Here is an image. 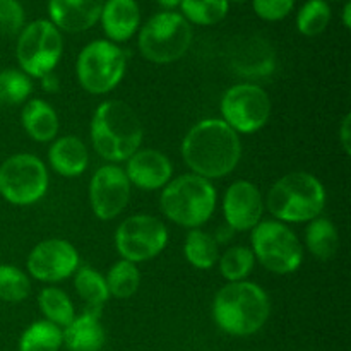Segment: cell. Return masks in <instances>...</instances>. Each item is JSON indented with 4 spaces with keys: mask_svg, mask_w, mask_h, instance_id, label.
Segmentation results:
<instances>
[{
    "mask_svg": "<svg viewBox=\"0 0 351 351\" xmlns=\"http://www.w3.org/2000/svg\"><path fill=\"white\" fill-rule=\"evenodd\" d=\"M242 156L240 136L221 119L195 123L182 141V158L192 173L215 180L232 173Z\"/></svg>",
    "mask_w": 351,
    "mask_h": 351,
    "instance_id": "obj_1",
    "label": "cell"
},
{
    "mask_svg": "<svg viewBox=\"0 0 351 351\" xmlns=\"http://www.w3.org/2000/svg\"><path fill=\"white\" fill-rule=\"evenodd\" d=\"M143 123L132 106L120 99H106L91 120L93 149L110 163L127 161L143 144Z\"/></svg>",
    "mask_w": 351,
    "mask_h": 351,
    "instance_id": "obj_2",
    "label": "cell"
},
{
    "mask_svg": "<svg viewBox=\"0 0 351 351\" xmlns=\"http://www.w3.org/2000/svg\"><path fill=\"white\" fill-rule=\"evenodd\" d=\"M271 304L266 291L250 281L228 283L216 293L213 317L218 328L232 336L256 335L269 319Z\"/></svg>",
    "mask_w": 351,
    "mask_h": 351,
    "instance_id": "obj_3",
    "label": "cell"
},
{
    "mask_svg": "<svg viewBox=\"0 0 351 351\" xmlns=\"http://www.w3.org/2000/svg\"><path fill=\"white\" fill-rule=\"evenodd\" d=\"M326 206V189L307 171L278 178L267 192L264 208L281 223H307L319 218Z\"/></svg>",
    "mask_w": 351,
    "mask_h": 351,
    "instance_id": "obj_4",
    "label": "cell"
},
{
    "mask_svg": "<svg viewBox=\"0 0 351 351\" xmlns=\"http://www.w3.org/2000/svg\"><path fill=\"white\" fill-rule=\"evenodd\" d=\"M216 199L218 195L211 180L185 173L165 185L160 204L170 221L194 230L209 221L216 209Z\"/></svg>",
    "mask_w": 351,
    "mask_h": 351,
    "instance_id": "obj_5",
    "label": "cell"
},
{
    "mask_svg": "<svg viewBox=\"0 0 351 351\" xmlns=\"http://www.w3.org/2000/svg\"><path fill=\"white\" fill-rule=\"evenodd\" d=\"M192 43L191 23L182 14L158 12L141 27L139 50L153 64H171L187 53Z\"/></svg>",
    "mask_w": 351,
    "mask_h": 351,
    "instance_id": "obj_6",
    "label": "cell"
},
{
    "mask_svg": "<svg viewBox=\"0 0 351 351\" xmlns=\"http://www.w3.org/2000/svg\"><path fill=\"white\" fill-rule=\"evenodd\" d=\"M125 51L108 40H96L86 45L75 64L79 82L91 95H105L115 89L125 75Z\"/></svg>",
    "mask_w": 351,
    "mask_h": 351,
    "instance_id": "obj_7",
    "label": "cell"
},
{
    "mask_svg": "<svg viewBox=\"0 0 351 351\" xmlns=\"http://www.w3.org/2000/svg\"><path fill=\"white\" fill-rule=\"evenodd\" d=\"M62 53V33L47 19L33 21L17 36V62L21 71L29 77L43 79L50 75L60 62Z\"/></svg>",
    "mask_w": 351,
    "mask_h": 351,
    "instance_id": "obj_8",
    "label": "cell"
},
{
    "mask_svg": "<svg viewBox=\"0 0 351 351\" xmlns=\"http://www.w3.org/2000/svg\"><path fill=\"white\" fill-rule=\"evenodd\" d=\"M250 242L256 259L274 274H290L300 267L304 249L298 237L285 223L269 219L250 230Z\"/></svg>",
    "mask_w": 351,
    "mask_h": 351,
    "instance_id": "obj_9",
    "label": "cell"
},
{
    "mask_svg": "<svg viewBox=\"0 0 351 351\" xmlns=\"http://www.w3.org/2000/svg\"><path fill=\"white\" fill-rule=\"evenodd\" d=\"M48 182L47 167L34 154H12L0 165V195L9 204H34L47 194Z\"/></svg>",
    "mask_w": 351,
    "mask_h": 351,
    "instance_id": "obj_10",
    "label": "cell"
},
{
    "mask_svg": "<svg viewBox=\"0 0 351 351\" xmlns=\"http://www.w3.org/2000/svg\"><path fill=\"white\" fill-rule=\"evenodd\" d=\"M223 122L237 134H252L263 129L271 117L269 95L252 82L235 84L221 98Z\"/></svg>",
    "mask_w": 351,
    "mask_h": 351,
    "instance_id": "obj_11",
    "label": "cell"
},
{
    "mask_svg": "<svg viewBox=\"0 0 351 351\" xmlns=\"http://www.w3.org/2000/svg\"><path fill=\"white\" fill-rule=\"evenodd\" d=\"M168 243V230L161 219L151 215H134L119 225L115 247L129 263L151 261L163 252Z\"/></svg>",
    "mask_w": 351,
    "mask_h": 351,
    "instance_id": "obj_12",
    "label": "cell"
},
{
    "mask_svg": "<svg viewBox=\"0 0 351 351\" xmlns=\"http://www.w3.org/2000/svg\"><path fill=\"white\" fill-rule=\"evenodd\" d=\"M130 185L123 168L105 165L95 171L89 184V201L93 213L103 221L117 218L130 201Z\"/></svg>",
    "mask_w": 351,
    "mask_h": 351,
    "instance_id": "obj_13",
    "label": "cell"
},
{
    "mask_svg": "<svg viewBox=\"0 0 351 351\" xmlns=\"http://www.w3.org/2000/svg\"><path fill=\"white\" fill-rule=\"evenodd\" d=\"M27 271L43 283H58L77 271L79 254L71 242L62 239L43 240L27 256Z\"/></svg>",
    "mask_w": 351,
    "mask_h": 351,
    "instance_id": "obj_14",
    "label": "cell"
},
{
    "mask_svg": "<svg viewBox=\"0 0 351 351\" xmlns=\"http://www.w3.org/2000/svg\"><path fill=\"white\" fill-rule=\"evenodd\" d=\"M264 199L259 187L249 180L233 182L223 197V215L235 232H250L261 223Z\"/></svg>",
    "mask_w": 351,
    "mask_h": 351,
    "instance_id": "obj_15",
    "label": "cell"
},
{
    "mask_svg": "<svg viewBox=\"0 0 351 351\" xmlns=\"http://www.w3.org/2000/svg\"><path fill=\"white\" fill-rule=\"evenodd\" d=\"M125 175L130 185L143 191H158L163 189L173 175V167L168 156L156 149H137L127 160Z\"/></svg>",
    "mask_w": 351,
    "mask_h": 351,
    "instance_id": "obj_16",
    "label": "cell"
},
{
    "mask_svg": "<svg viewBox=\"0 0 351 351\" xmlns=\"http://www.w3.org/2000/svg\"><path fill=\"white\" fill-rule=\"evenodd\" d=\"M103 5L105 0H50V23L58 31L82 33L98 23Z\"/></svg>",
    "mask_w": 351,
    "mask_h": 351,
    "instance_id": "obj_17",
    "label": "cell"
},
{
    "mask_svg": "<svg viewBox=\"0 0 351 351\" xmlns=\"http://www.w3.org/2000/svg\"><path fill=\"white\" fill-rule=\"evenodd\" d=\"M103 31L113 43L130 40L141 24V10L136 0H105L101 16Z\"/></svg>",
    "mask_w": 351,
    "mask_h": 351,
    "instance_id": "obj_18",
    "label": "cell"
},
{
    "mask_svg": "<svg viewBox=\"0 0 351 351\" xmlns=\"http://www.w3.org/2000/svg\"><path fill=\"white\" fill-rule=\"evenodd\" d=\"M48 161L50 167L62 177H77L88 168V147L75 136L58 137L48 151Z\"/></svg>",
    "mask_w": 351,
    "mask_h": 351,
    "instance_id": "obj_19",
    "label": "cell"
},
{
    "mask_svg": "<svg viewBox=\"0 0 351 351\" xmlns=\"http://www.w3.org/2000/svg\"><path fill=\"white\" fill-rule=\"evenodd\" d=\"M64 345L69 351H99L105 345V331L98 312L86 311L64 329Z\"/></svg>",
    "mask_w": 351,
    "mask_h": 351,
    "instance_id": "obj_20",
    "label": "cell"
},
{
    "mask_svg": "<svg viewBox=\"0 0 351 351\" xmlns=\"http://www.w3.org/2000/svg\"><path fill=\"white\" fill-rule=\"evenodd\" d=\"M21 122L27 136L36 143H50L58 134V115L45 99H31L21 113Z\"/></svg>",
    "mask_w": 351,
    "mask_h": 351,
    "instance_id": "obj_21",
    "label": "cell"
},
{
    "mask_svg": "<svg viewBox=\"0 0 351 351\" xmlns=\"http://www.w3.org/2000/svg\"><path fill=\"white\" fill-rule=\"evenodd\" d=\"M305 245L319 261H329L336 256L339 247L338 232L328 218H315L308 221L305 230Z\"/></svg>",
    "mask_w": 351,
    "mask_h": 351,
    "instance_id": "obj_22",
    "label": "cell"
},
{
    "mask_svg": "<svg viewBox=\"0 0 351 351\" xmlns=\"http://www.w3.org/2000/svg\"><path fill=\"white\" fill-rule=\"evenodd\" d=\"M184 254L189 264L197 269H211L219 259L218 242L208 232L194 228L185 237Z\"/></svg>",
    "mask_w": 351,
    "mask_h": 351,
    "instance_id": "obj_23",
    "label": "cell"
},
{
    "mask_svg": "<svg viewBox=\"0 0 351 351\" xmlns=\"http://www.w3.org/2000/svg\"><path fill=\"white\" fill-rule=\"evenodd\" d=\"M40 311L43 312L45 321L58 326V328H67L75 319V308L69 295L64 290L55 287H47L40 291L38 297Z\"/></svg>",
    "mask_w": 351,
    "mask_h": 351,
    "instance_id": "obj_24",
    "label": "cell"
},
{
    "mask_svg": "<svg viewBox=\"0 0 351 351\" xmlns=\"http://www.w3.org/2000/svg\"><path fill=\"white\" fill-rule=\"evenodd\" d=\"M64 345V331L48 321H36L23 332L19 351H58Z\"/></svg>",
    "mask_w": 351,
    "mask_h": 351,
    "instance_id": "obj_25",
    "label": "cell"
},
{
    "mask_svg": "<svg viewBox=\"0 0 351 351\" xmlns=\"http://www.w3.org/2000/svg\"><path fill=\"white\" fill-rule=\"evenodd\" d=\"M74 287L79 297L86 304L91 305L93 312H99V307L106 304L110 298L105 276H101V273L91 269V267H81V269L75 271Z\"/></svg>",
    "mask_w": 351,
    "mask_h": 351,
    "instance_id": "obj_26",
    "label": "cell"
},
{
    "mask_svg": "<svg viewBox=\"0 0 351 351\" xmlns=\"http://www.w3.org/2000/svg\"><path fill=\"white\" fill-rule=\"evenodd\" d=\"M105 281L106 287H108L110 297H115L119 300H127V298H130L139 290L141 274L136 264L122 259L110 267Z\"/></svg>",
    "mask_w": 351,
    "mask_h": 351,
    "instance_id": "obj_27",
    "label": "cell"
},
{
    "mask_svg": "<svg viewBox=\"0 0 351 351\" xmlns=\"http://www.w3.org/2000/svg\"><path fill=\"white\" fill-rule=\"evenodd\" d=\"M218 264L221 276L228 283H237V281H245V278L252 273L256 266V256L249 247L233 245L223 256H219Z\"/></svg>",
    "mask_w": 351,
    "mask_h": 351,
    "instance_id": "obj_28",
    "label": "cell"
},
{
    "mask_svg": "<svg viewBox=\"0 0 351 351\" xmlns=\"http://www.w3.org/2000/svg\"><path fill=\"white\" fill-rule=\"evenodd\" d=\"M182 16L199 26L221 23L228 14V0H182Z\"/></svg>",
    "mask_w": 351,
    "mask_h": 351,
    "instance_id": "obj_29",
    "label": "cell"
},
{
    "mask_svg": "<svg viewBox=\"0 0 351 351\" xmlns=\"http://www.w3.org/2000/svg\"><path fill=\"white\" fill-rule=\"evenodd\" d=\"M31 293V281L23 269L0 264V300L7 304L24 302Z\"/></svg>",
    "mask_w": 351,
    "mask_h": 351,
    "instance_id": "obj_30",
    "label": "cell"
},
{
    "mask_svg": "<svg viewBox=\"0 0 351 351\" xmlns=\"http://www.w3.org/2000/svg\"><path fill=\"white\" fill-rule=\"evenodd\" d=\"M331 21V9L326 0H307L297 16V27L304 36H319Z\"/></svg>",
    "mask_w": 351,
    "mask_h": 351,
    "instance_id": "obj_31",
    "label": "cell"
},
{
    "mask_svg": "<svg viewBox=\"0 0 351 351\" xmlns=\"http://www.w3.org/2000/svg\"><path fill=\"white\" fill-rule=\"evenodd\" d=\"M33 91L29 75L16 69L0 71V105H19L26 101Z\"/></svg>",
    "mask_w": 351,
    "mask_h": 351,
    "instance_id": "obj_32",
    "label": "cell"
},
{
    "mask_svg": "<svg viewBox=\"0 0 351 351\" xmlns=\"http://www.w3.org/2000/svg\"><path fill=\"white\" fill-rule=\"evenodd\" d=\"M26 14L19 0H0V34L16 36L23 31Z\"/></svg>",
    "mask_w": 351,
    "mask_h": 351,
    "instance_id": "obj_33",
    "label": "cell"
},
{
    "mask_svg": "<svg viewBox=\"0 0 351 351\" xmlns=\"http://www.w3.org/2000/svg\"><path fill=\"white\" fill-rule=\"evenodd\" d=\"M257 16L264 21H281L293 10L295 0H252Z\"/></svg>",
    "mask_w": 351,
    "mask_h": 351,
    "instance_id": "obj_34",
    "label": "cell"
},
{
    "mask_svg": "<svg viewBox=\"0 0 351 351\" xmlns=\"http://www.w3.org/2000/svg\"><path fill=\"white\" fill-rule=\"evenodd\" d=\"M339 143L346 154H351V115H345L341 127H339Z\"/></svg>",
    "mask_w": 351,
    "mask_h": 351,
    "instance_id": "obj_35",
    "label": "cell"
},
{
    "mask_svg": "<svg viewBox=\"0 0 351 351\" xmlns=\"http://www.w3.org/2000/svg\"><path fill=\"white\" fill-rule=\"evenodd\" d=\"M343 24L345 27H351V3L346 2L345 9H343Z\"/></svg>",
    "mask_w": 351,
    "mask_h": 351,
    "instance_id": "obj_36",
    "label": "cell"
},
{
    "mask_svg": "<svg viewBox=\"0 0 351 351\" xmlns=\"http://www.w3.org/2000/svg\"><path fill=\"white\" fill-rule=\"evenodd\" d=\"M158 3H160L161 7H165V9H175V7L180 5L182 0H156Z\"/></svg>",
    "mask_w": 351,
    "mask_h": 351,
    "instance_id": "obj_37",
    "label": "cell"
},
{
    "mask_svg": "<svg viewBox=\"0 0 351 351\" xmlns=\"http://www.w3.org/2000/svg\"><path fill=\"white\" fill-rule=\"evenodd\" d=\"M230 2V0H228ZM232 2H245V0H232Z\"/></svg>",
    "mask_w": 351,
    "mask_h": 351,
    "instance_id": "obj_38",
    "label": "cell"
}]
</instances>
